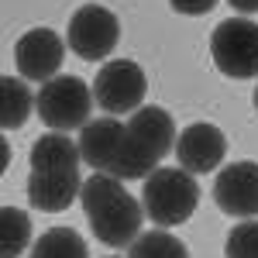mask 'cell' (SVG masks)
Returning a JSON list of instances; mask_svg holds the SVG:
<instances>
[{
    "label": "cell",
    "mask_w": 258,
    "mask_h": 258,
    "mask_svg": "<svg viewBox=\"0 0 258 258\" xmlns=\"http://www.w3.org/2000/svg\"><path fill=\"white\" fill-rule=\"evenodd\" d=\"M83 214L93 231V238L107 248H131L141 234V220L145 207L124 189V179L97 172V176L83 179Z\"/></svg>",
    "instance_id": "obj_1"
},
{
    "label": "cell",
    "mask_w": 258,
    "mask_h": 258,
    "mask_svg": "<svg viewBox=\"0 0 258 258\" xmlns=\"http://www.w3.org/2000/svg\"><path fill=\"white\" fill-rule=\"evenodd\" d=\"M176 138L179 135L172 114L155 103H145L141 110L131 114V120H124V141L114 159V169L107 176L148 179L169 152H176Z\"/></svg>",
    "instance_id": "obj_2"
},
{
    "label": "cell",
    "mask_w": 258,
    "mask_h": 258,
    "mask_svg": "<svg viewBox=\"0 0 258 258\" xmlns=\"http://www.w3.org/2000/svg\"><path fill=\"white\" fill-rule=\"evenodd\" d=\"M200 203V182L193 172L186 169H172V165H159L141 186V207L145 217L155 227H179L197 214Z\"/></svg>",
    "instance_id": "obj_3"
},
{
    "label": "cell",
    "mask_w": 258,
    "mask_h": 258,
    "mask_svg": "<svg viewBox=\"0 0 258 258\" xmlns=\"http://www.w3.org/2000/svg\"><path fill=\"white\" fill-rule=\"evenodd\" d=\"M93 103V86H86L80 76H55L38 90V117L48 131H83Z\"/></svg>",
    "instance_id": "obj_4"
},
{
    "label": "cell",
    "mask_w": 258,
    "mask_h": 258,
    "mask_svg": "<svg viewBox=\"0 0 258 258\" xmlns=\"http://www.w3.org/2000/svg\"><path fill=\"white\" fill-rule=\"evenodd\" d=\"M210 59L231 80L258 76V21L227 18L210 35Z\"/></svg>",
    "instance_id": "obj_5"
},
{
    "label": "cell",
    "mask_w": 258,
    "mask_h": 258,
    "mask_svg": "<svg viewBox=\"0 0 258 258\" xmlns=\"http://www.w3.org/2000/svg\"><path fill=\"white\" fill-rule=\"evenodd\" d=\"M145 93H148V76H145V69L135 59L103 62L97 80H93V100L110 117L141 110L145 107Z\"/></svg>",
    "instance_id": "obj_6"
},
{
    "label": "cell",
    "mask_w": 258,
    "mask_h": 258,
    "mask_svg": "<svg viewBox=\"0 0 258 258\" xmlns=\"http://www.w3.org/2000/svg\"><path fill=\"white\" fill-rule=\"evenodd\" d=\"M120 41V21L110 7L103 4H83L69 18L66 28V45L86 62H103Z\"/></svg>",
    "instance_id": "obj_7"
},
{
    "label": "cell",
    "mask_w": 258,
    "mask_h": 258,
    "mask_svg": "<svg viewBox=\"0 0 258 258\" xmlns=\"http://www.w3.org/2000/svg\"><path fill=\"white\" fill-rule=\"evenodd\" d=\"M214 203L227 217L255 220L258 217V162L241 159L224 165L214 179Z\"/></svg>",
    "instance_id": "obj_8"
},
{
    "label": "cell",
    "mask_w": 258,
    "mask_h": 258,
    "mask_svg": "<svg viewBox=\"0 0 258 258\" xmlns=\"http://www.w3.org/2000/svg\"><path fill=\"white\" fill-rule=\"evenodd\" d=\"M62 59H66V41L52 28H31L14 45V62H18L21 76L31 83H41V86L59 76Z\"/></svg>",
    "instance_id": "obj_9"
},
{
    "label": "cell",
    "mask_w": 258,
    "mask_h": 258,
    "mask_svg": "<svg viewBox=\"0 0 258 258\" xmlns=\"http://www.w3.org/2000/svg\"><path fill=\"white\" fill-rule=\"evenodd\" d=\"M224 155H227V138L217 124H189L186 131H179L176 138L179 169H186L193 176H207L224 162Z\"/></svg>",
    "instance_id": "obj_10"
},
{
    "label": "cell",
    "mask_w": 258,
    "mask_h": 258,
    "mask_svg": "<svg viewBox=\"0 0 258 258\" xmlns=\"http://www.w3.org/2000/svg\"><path fill=\"white\" fill-rule=\"evenodd\" d=\"M83 193L80 169H41L28 176V203L45 214H62Z\"/></svg>",
    "instance_id": "obj_11"
},
{
    "label": "cell",
    "mask_w": 258,
    "mask_h": 258,
    "mask_svg": "<svg viewBox=\"0 0 258 258\" xmlns=\"http://www.w3.org/2000/svg\"><path fill=\"white\" fill-rule=\"evenodd\" d=\"M120 141H124V120H114V117L90 120L80 131V155L90 169L110 172L120 152Z\"/></svg>",
    "instance_id": "obj_12"
},
{
    "label": "cell",
    "mask_w": 258,
    "mask_h": 258,
    "mask_svg": "<svg viewBox=\"0 0 258 258\" xmlns=\"http://www.w3.org/2000/svg\"><path fill=\"white\" fill-rule=\"evenodd\" d=\"M31 172L41 169H80V141L66 138L62 131H45L35 145H31Z\"/></svg>",
    "instance_id": "obj_13"
},
{
    "label": "cell",
    "mask_w": 258,
    "mask_h": 258,
    "mask_svg": "<svg viewBox=\"0 0 258 258\" xmlns=\"http://www.w3.org/2000/svg\"><path fill=\"white\" fill-rule=\"evenodd\" d=\"M0 90H4L0 93V120L7 131H14L31 117V110H38V93L28 90L24 76H4Z\"/></svg>",
    "instance_id": "obj_14"
},
{
    "label": "cell",
    "mask_w": 258,
    "mask_h": 258,
    "mask_svg": "<svg viewBox=\"0 0 258 258\" xmlns=\"http://www.w3.org/2000/svg\"><path fill=\"white\" fill-rule=\"evenodd\" d=\"M31 258H90V251L73 227H52L31 244Z\"/></svg>",
    "instance_id": "obj_15"
},
{
    "label": "cell",
    "mask_w": 258,
    "mask_h": 258,
    "mask_svg": "<svg viewBox=\"0 0 258 258\" xmlns=\"http://www.w3.org/2000/svg\"><path fill=\"white\" fill-rule=\"evenodd\" d=\"M31 244V217L21 207H4L0 210V255L18 258Z\"/></svg>",
    "instance_id": "obj_16"
},
{
    "label": "cell",
    "mask_w": 258,
    "mask_h": 258,
    "mask_svg": "<svg viewBox=\"0 0 258 258\" xmlns=\"http://www.w3.org/2000/svg\"><path fill=\"white\" fill-rule=\"evenodd\" d=\"M127 258H189V248L169 231H141L138 241L127 248Z\"/></svg>",
    "instance_id": "obj_17"
},
{
    "label": "cell",
    "mask_w": 258,
    "mask_h": 258,
    "mask_svg": "<svg viewBox=\"0 0 258 258\" xmlns=\"http://www.w3.org/2000/svg\"><path fill=\"white\" fill-rule=\"evenodd\" d=\"M224 258H258V220H238L224 241Z\"/></svg>",
    "instance_id": "obj_18"
},
{
    "label": "cell",
    "mask_w": 258,
    "mask_h": 258,
    "mask_svg": "<svg viewBox=\"0 0 258 258\" xmlns=\"http://www.w3.org/2000/svg\"><path fill=\"white\" fill-rule=\"evenodd\" d=\"M169 7L176 14H189V18H200V14H210L217 7V0H169Z\"/></svg>",
    "instance_id": "obj_19"
},
{
    "label": "cell",
    "mask_w": 258,
    "mask_h": 258,
    "mask_svg": "<svg viewBox=\"0 0 258 258\" xmlns=\"http://www.w3.org/2000/svg\"><path fill=\"white\" fill-rule=\"evenodd\" d=\"M227 4H231L234 11H241V18H244V14H255V11H258V0H227Z\"/></svg>",
    "instance_id": "obj_20"
},
{
    "label": "cell",
    "mask_w": 258,
    "mask_h": 258,
    "mask_svg": "<svg viewBox=\"0 0 258 258\" xmlns=\"http://www.w3.org/2000/svg\"><path fill=\"white\" fill-rule=\"evenodd\" d=\"M255 110H258V86H255Z\"/></svg>",
    "instance_id": "obj_21"
}]
</instances>
